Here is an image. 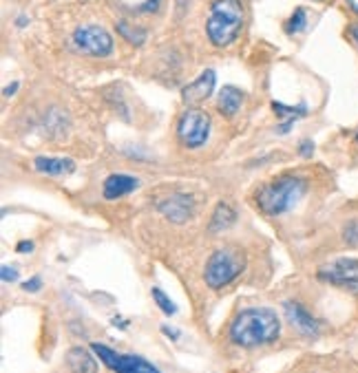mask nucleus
<instances>
[{"instance_id":"obj_27","label":"nucleus","mask_w":358,"mask_h":373,"mask_svg":"<svg viewBox=\"0 0 358 373\" xmlns=\"http://www.w3.org/2000/svg\"><path fill=\"white\" fill-rule=\"evenodd\" d=\"M16 250H18V252H31V250H34V243H31V241H22V243L16 245Z\"/></svg>"},{"instance_id":"obj_13","label":"nucleus","mask_w":358,"mask_h":373,"mask_svg":"<svg viewBox=\"0 0 358 373\" xmlns=\"http://www.w3.org/2000/svg\"><path fill=\"white\" fill-rule=\"evenodd\" d=\"M34 166L38 173L42 175H51V177H60V175H69L76 170V161L71 157H36Z\"/></svg>"},{"instance_id":"obj_5","label":"nucleus","mask_w":358,"mask_h":373,"mask_svg":"<svg viewBox=\"0 0 358 373\" xmlns=\"http://www.w3.org/2000/svg\"><path fill=\"white\" fill-rule=\"evenodd\" d=\"M208 135H210V118L208 113L199 108H188L177 122V137L186 148L204 146Z\"/></svg>"},{"instance_id":"obj_3","label":"nucleus","mask_w":358,"mask_h":373,"mask_svg":"<svg viewBox=\"0 0 358 373\" xmlns=\"http://www.w3.org/2000/svg\"><path fill=\"white\" fill-rule=\"evenodd\" d=\"M241 25L243 7L239 0H215L206 22V34L215 46H228L239 36Z\"/></svg>"},{"instance_id":"obj_29","label":"nucleus","mask_w":358,"mask_h":373,"mask_svg":"<svg viewBox=\"0 0 358 373\" xmlns=\"http://www.w3.org/2000/svg\"><path fill=\"white\" fill-rule=\"evenodd\" d=\"M347 5H349V7H352V11L358 16V0H347Z\"/></svg>"},{"instance_id":"obj_24","label":"nucleus","mask_w":358,"mask_h":373,"mask_svg":"<svg viewBox=\"0 0 358 373\" xmlns=\"http://www.w3.org/2000/svg\"><path fill=\"white\" fill-rule=\"evenodd\" d=\"M0 274H3V281L9 283V281H16L18 278V270L9 267V265H3V270H0Z\"/></svg>"},{"instance_id":"obj_22","label":"nucleus","mask_w":358,"mask_h":373,"mask_svg":"<svg viewBox=\"0 0 358 373\" xmlns=\"http://www.w3.org/2000/svg\"><path fill=\"white\" fill-rule=\"evenodd\" d=\"M162 5V0H146V3L140 7V14H153V11H158Z\"/></svg>"},{"instance_id":"obj_2","label":"nucleus","mask_w":358,"mask_h":373,"mask_svg":"<svg viewBox=\"0 0 358 373\" xmlns=\"http://www.w3.org/2000/svg\"><path fill=\"white\" fill-rule=\"evenodd\" d=\"M307 190V181L297 175H281L272 181L263 183L255 193V203L261 213L279 217L287 213L290 208L297 205Z\"/></svg>"},{"instance_id":"obj_17","label":"nucleus","mask_w":358,"mask_h":373,"mask_svg":"<svg viewBox=\"0 0 358 373\" xmlns=\"http://www.w3.org/2000/svg\"><path fill=\"white\" fill-rule=\"evenodd\" d=\"M237 221V213H235V208L230 203H217L215 208V213L210 217V225L208 230L210 232H223V230H228L232 223Z\"/></svg>"},{"instance_id":"obj_15","label":"nucleus","mask_w":358,"mask_h":373,"mask_svg":"<svg viewBox=\"0 0 358 373\" xmlns=\"http://www.w3.org/2000/svg\"><path fill=\"white\" fill-rule=\"evenodd\" d=\"M66 364L71 373H98V362L84 347H71L66 352Z\"/></svg>"},{"instance_id":"obj_26","label":"nucleus","mask_w":358,"mask_h":373,"mask_svg":"<svg viewBox=\"0 0 358 373\" xmlns=\"http://www.w3.org/2000/svg\"><path fill=\"white\" fill-rule=\"evenodd\" d=\"M162 332H164L166 336H170L173 340L179 338V332H175V327H168V325H162Z\"/></svg>"},{"instance_id":"obj_32","label":"nucleus","mask_w":358,"mask_h":373,"mask_svg":"<svg viewBox=\"0 0 358 373\" xmlns=\"http://www.w3.org/2000/svg\"><path fill=\"white\" fill-rule=\"evenodd\" d=\"M356 142H358V133H356Z\"/></svg>"},{"instance_id":"obj_14","label":"nucleus","mask_w":358,"mask_h":373,"mask_svg":"<svg viewBox=\"0 0 358 373\" xmlns=\"http://www.w3.org/2000/svg\"><path fill=\"white\" fill-rule=\"evenodd\" d=\"M241 102H243V93L232 84L223 86L217 96V108L223 118H235L237 111L241 108Z\"/></svg>"},{"instance_id":"obj_16","label":"nucleus","mask_w":358,"mask_h":373,"mask_svg":"<svg viewBox=\"0 0 358 373\" xmlns=\"http://www.w3.org/2000/svg\"><path fill=\"white\" fill-rule=\"evenodd\" d=\"M272 108L275 113L279 115V118L283 120V124L279 126V133H287L290 128H292V124L301 118H305V113H307V106L301 102L299 106H285L281 102H272Z\"/></svg>"},{"instance_id":"obj_30","label":"nucleus","mask_w":358,"mask_h":373,"mask_svg":"<svg viewBox=\"0 0 358 373\" xmlns=\"http://www.w3.org/2000/svg\"><path fill=\"white\" fill-rule=\"evenodd\" d=\"M349 31H352V38L356 40V44H358V25H352L349 27Z\"/></svg>"},{"instance_id":"obj_6","label":"nucleus","mask_w":358,"mask_h":373,"mask_svg":"<svg viewBox=\"0 0 358 373\" xmlns=\"http://www.w3.org/2000/svg\"><path fill=\"white\" fill-rule=\"evenodd\" d=\"M93 354L100 358L102 364H106L111 371L116 373H160V369L144 360L142 356H133V354H118L111 347L93 342Z\"/></svg>"},{"instance_id":"obj_11","label":"nucleus","mask_w":358,"mask_h":373,"mask_svg":"<svg viewBox=\"0 0 358 373\" xmlns=\"http://www.w3.org/2000/svg\"><path fill=\"white\" fill-rule=\"evenodd\" d=\"M215 82H217V76L213 68H206L204 73H201L195 82H190L188 86H184L182 91V98L186 104H199V102H204L213 96V91H215Z\"/></svg>"},{"instance_id":"obj_7","label":"nucleus","mask_w":358,"mask_h":373,"mask_svg":"<svg viewBox=\"0 0 358 373\" xmlns=\"http://www.w3.org/2000/svg\"><path fill=\"white\" fill-rule=\"evenodd\" d=\"M73 44L82 53L93 58H106L113 53V38L111 34L98 25H84L73 31Z\"/></svg>"},{"instance_id":"obj_1","label":"nucleus","mask_w":358,"mask_h":373,"mask_svg":"<svg viewBox=\"0 0 358 373\" xmlns=\"http://www.w3.org/2000/svg\"><path fill=\"white\" fill-rule=\"evenodd\" d=\"M281 336V322L272 310H243L230 325V340L239 347L270 344Z\"/></svg>"},{"instance_id":"obj_31","label":"nucleus","mask_w":358,"mask_h":373,"mask_svg":"<svg viewBox=\"0 0 358 373\" xmlns=\"http://www.w3.org/2000/svg\"><path fill=\"white\" fill-rule=\"evenodd\" d=\"M18 25H20V27H22V25H27V18H25V16H20V18H18Z\"/></svg>"},{"instance_id":"obj_19","label":"nucleus","mask_w":358,"mask_h":373,"mask_svg":"<svg viewBox=\"0 0 358 373\" xmlns=\"http://www.w3.org/2000/svg\"><path fill=\"white\" fill-rule=\"evenodd\" d=\"M305 25H307V14H305L303 7H299V9H295L292 16L287 18V22H285V34H290V36L301 34V31L305 29Z\"/></svg>"},{"instance_id":"obj_28","label":"nucleus","mask_w":358,"mask_h":373,"mask_svg":"<svg viewBox=\"0 0 358 373\" xmlns=\"http://www.w3.org/2000/svg\"><path fill=\"white\" fill-rule=\"evenodd\" d=\"M18 91V82H14V84H9V86H5V91H3V96L5 98H9V96H14V93Z\"/></svg>"},{"instance_id":"obj_23","label":"nucleus","mask_w":358,"mask_h":373,"mask_svg":"<svg viewBox=\"0 0 358 373\" xmlns=\"http://www.w3.org/2000/svg\"><path fill=\"white\" fill-rule=\"evenodd\" d=\"M40 287H42V281H40V276H34L31 281H27V283H22V290L25 292H40Z\"/></svg>"},{"instance_id":"obj_12","label":"nucleus","mask_w":358,"mask_h":373,"mask_svg":"<svg viewBox=\"0 0 358 373\" xmlns=\"http://www.w3.org/2000/svg\"><path fill=\"white\" fill-rule=\"evenodd\" d=\"M138 185L140 181L135 177H131V175H111L104 179V185H102V195L104 199H122L131 193H135L138 190Z\"/></svg>"},{"instance_id":"obj_25","label":"nucleus","mask_w":358,"mask_h":373,"mask_svg":"<svg viewBox=\"0 0 358 373\" xmlns=\"http://www.w3.org/2000/svg\"><path fill=\"white\" fill-rule=\"evenodd\" d=\"M312 150H314V144H312V139H303L301 146H299V153H301L303 157H310Z\"/></svg>"},{"instance_id":"obj_10","label":"nucleus","mask_w":358,"mask_h":373,"mask_svg":"<svg viewBox=\"0 0 358 373\" xmlns=\"http://www.w3.org/2000/svg\"><path fill=\"white\" fill-rule=\"evenodd\" d=\"M285 316L287 320L292 322V327L299 329L303 336H319V329H321V325L319 320L312 316L301 302L297 300H287L285 302Z\"/></svg>"},{"instance_id":"obj_8","label":"nucleus","mask_w":358,"mask_h":373,"mask_svg":"<svg viewBox=\"0 0 358 373\" xmlns=\"http://www.w3.org/2000/svg\"><path fill=\"white\" fill-rule=\"evenodd\" d=\"M317 276L323 283H329L334 287H341L358 296V261L356 259H337L334 263L321 267Z\"/></svg>"},{"instance_id":"obj_18","label":"nucleus","mask_w":358,"mask_h":373,"mask_svg":"<svg viewBox=\"0 0 358 373\" xmlns=\"http://www.w3.org/2000/svg\"><path fill=\"white\" fill-rule=\"evenodd\" d=\"M116 29H118V34H120L122 38H126L131 44H135V46L144 44V40H146V31L140 29V27L128 25L126 20H118V22H116Z\"/></svg>"},{"instance_id":"obj_20","label":"nucleus","mask_w":358,"mask_h":373,"mask_svg":"<svg viewBox=\"0 0 358 373\" xmlns=\"http://www.w3.org/2000/svg\"><path fill=\"white\" fill-rule=\"evenodd\" d=\"M153 298H155V302H158V307L166 314V316H173V314H177V305L175 302L160 290V287H155L153 290Z\"/></svg>"},{"instance_id":"obj_21","label":"nucleus","mask_w":358,"mask_h":373,"mask_svg":"<svg viewBox=\"0 0 358 373\" xmlns=\"http://www.w3.org/2000/svg\"><path fill=\"white\" fill-rule=\"evenodd\" d=\"M343 241L352 247H358V219L347 221L343 228Z\"/></svg>"},{"instance_id":"obj_4","label":"nucleus","mask_w":358,"mask_h":373,"mask_svg":"<svg viewBox=\"0 0 358 373\" xmlns=\"http://www.w3.org/2000/svg\"><path fill=\"white\" fill-rule=\"evenodd\" d=\"M245 267V259L243 254L237 250H217L204 270V278H206V285L213 290H221L230 285L235 278L243 272Z\"/></svg>"},{"instance_id":"obj_9","label":"nucleus","mask_w":358,"mask_h":373,"mask_svg":"<svg viewBox=\"0 0 358 373\" xmlns=\"http://www.w3.org/2000/svg\"><path fill=\"white\" fill-rule=\"evenodd\" d=\"M158 210L173 223H186L195 213V201H193L190 195L173 193V195H168L166 199H162L158 203Z\"/></svg>"}]
</instances>
